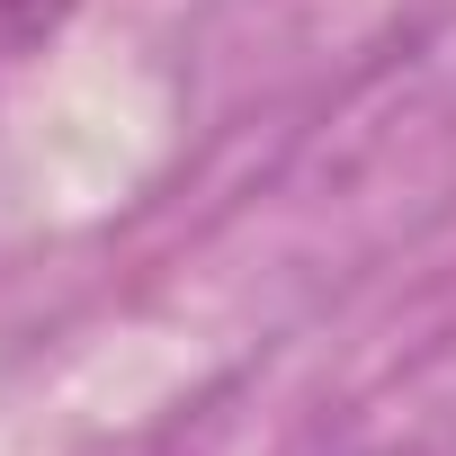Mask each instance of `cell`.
<instances>
[{
    "label": "cell",
    "mask_w": 456,
    "mask_h": 456,
    "mask_svg": "<svg viewBox=\"0 0 456 456\" xmlns=\"http://www.w3.org/2000/svg\"><path fill=\"white\" fill-rule=\"evenodd\" d=\"M72 10V0H0V54H19V45H37L54 19Z\"/></svg>",
    "instance_id": "6da1fadb"
}]
</instances>
